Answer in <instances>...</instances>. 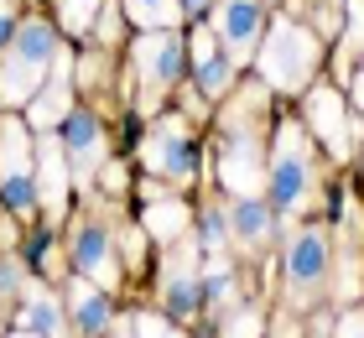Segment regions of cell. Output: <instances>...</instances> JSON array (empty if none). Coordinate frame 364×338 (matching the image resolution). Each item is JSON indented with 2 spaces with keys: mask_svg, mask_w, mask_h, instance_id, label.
<instances>
[{
  "mask_svg": "<svg viewBox=\"0 0 364 338\" xmlns=\"http://www.w3.org/2000/svg\"><path fill=\"white\" fill-rule=\"evenodd\" d=\"M167 307L177 317H193L198 307H203V276H193L188 260H172L167 265Z\"/></svg>",
  "mask_w": 364,
  "mask_h": 338,
  "instance_id": "cell-17",
  "label": "cell"
},
{
  "mask_svg": "<svg viewBox=\"0 0 364 338\" xmlns=\"http://www.w3.org/2000/svg\"><path fill=\"white\" fill-rule=\"evenodd\" d=\"M125 11L136 16V21H141L146 31L172 26V21H177V0H125Z\"/></svg>",
  "mask_w": 364,
  "mask_h": 338,
  "instance_id": "cell-21",
  "label": "cell"
},
{
  "mask_svg": "<svg viewBox=\"0 0 364 338\" xmlns=\"http://www.w3.org/2000/svg\"><path fill=\"white\" fill-rule=\"evenodd\" d=\"M260 68H266V78L276 89H302L312 78V68H318V37L302 31L296 21H276L266 53H260Z\"/></svg>",
  "mask_w": 364,
  "mask_h": 338,
  "instance_id": "cell-2",
  "label": "cell"
},
{
  "mask_svg": "<svg viewBox=\"0 0 364 338\" xmlns=\"http://www.w3.org/2000/svg\"><path fill=\"white\" fill-rule=\"evenodd\" d=\"M354 94H359V99H364V68H359V78H354Z\"/></svg>",
  "mask_w": 364,
  "mask_h": 338,
  "instance_id": "cell-31",
  "label": "cell"
},
{
  "mask_svg": "<svg viewBox=\"0 0 364 338\" xmlns=\"http://www.w3.org/2000/svg\"><path fill=\"white\" fill-rule=\"evenodd\" d=\"M229 83H235V63H229V58H219V53L198 58V89H203V94H224Z\"/></svg>",
  "mask_w": 364,
  "mask_h": 338,
  "instance_id": "cell-20",
  "label": "cell"
},
{
  "mask_svg": "<svg viewBox=\"0 0 364 338\" xmlns=\"http://www.w3.org/2000/svg\"><path fill=\"white\" fill-rule=\"evenodd\" d=\"M16 338H37V333H26V328H21V333H16Z\"/></svg>",
  "mask_w": 364,
  "mask_h": 338,
  "instance_id": "cell-32",
  "label": "cell"
},
{
  "mask_svg": "<svg viewBox=\"0 0 364 338\" xmlns=\"http://www.w3.org/2000/svg\"><path fill=\"white\" fill-rule=\"evenodd\" d=\"M182 224H188V208H182V203H151V208H146V229H151L156 240H177Z\"/></svg>",
  "mask_w": 364,
  "mask_h": 338,
  "instance_id": "cell-19",
  "label": "cell"
},
{
  "mask_svg": "<svg viewBox=\"0 0 364 338\" xmlns=\"http://www.w3.org/2000/svg\"><path fill=\"white\" fill-rule=\"evenodd\" d=\"M58 58V42H53V26L47 21H16L11 42H6V63H0V99L6 105H31L37 89L47 83V68Z\"/></svg>",
  "mask_w": 364,
  "mask_h": 338,
  "instance_id": "cell-1",
  "label": "cell"
},
{
  "mask_svg": "<svg viewBox=\"0 0 364 338\" xmlns=\"http://www.w3.org/2000/svg\"><path fill=\"white\" fill-rule=\"evenodd\" d=\"M146 167L167 177H193V141L182 120H156L146 135Z\"/></svg>",
  "mask_w": 364,
  "mask_h": 338,
  "instance_id": "cell-7",
  "label": "cell"
},
{
  "mask_svg": "<svg viewBox=\"0 0 364 338\" xmlns=\"http://www.w3.org/2000/svg\"><path fill=\"white\" fill-rule=\"evenodd\" d=\"M68 302H73V317H78V333H84V338H105L109 333V297H99L94 286L73 281Z\"/></svg>",
  "mask_w": 364,
  "mask_h": 338,
  "instance_id": "cell-16",
  "label": "cell"
},
{
  "mask_svg": "<svg viewBox=\"0 0 364 338\" xmlns=\"http://www.w3.org/2000/svg\"><path fill=\"white\" fill-rule=\"evenodd\" d=\"M63 157H68V167L78 177H89L94 167H105V130H99V120L94 115H84V110H68L63 115Z\"/></svg>",
  "mask_w": 364,
  "mask_h": 338,
  "instance_id": "cell-8",
  "label": "cell"
},
{
  "mask_svg": "<svg viewBox=\"0 0 364 338\" xmlns=\"http://www.w3.org/2000/svg\"><path fill=\"white\" fill-rule=\"evenodd\" d=\"M307 120H312V130L323 135V146L333 151V157H349V151H354V135H349V115H343V99L328 89V83H318V89L307 94Z\"/></svg>",
  "mask_w": 364,
  "mask_h": 338,
  "instance_id": "cell-10",
  "label": "cell"
},
{
  "mask_svg": "<svg viewBox=\"0 0 364 338\" xmlns=\"http://www.w3.org/2000/svg\"><path fill=\"white\" fill-rule=\"evenodd\" d=\"M203 297H208V302H229V297H235V270H229L219 255H213L208 276H203Z\"/></svg>",
  "mask_w": 364,
  "mask_h": 338,
  "instance_id": "cell-22",
  "label": "cell"
},
{
  "mask_svg": "<svg viewBox=\"0 0 364 338\" xmlns=\"http://www.w3.org/2000/svg\"><path fill=\"white\" fill-rule=\"evenodd\" d=\"M11 31H16V6H11V0H0V53H6Z\"/></svg>",
  "mask_w": 364,
  "mask_h": 338,
  "instance_id": "cell-27",
  "label": "cell"
},
{
  "mask_svg": "<svg viewBox=\"0 0 364 338\" xmlns=\"http://www.w3.org/2000/svg\"><path fill=\"white\" fill-rule=\"evenodd\" d=\"M136 63H141L146 89L161 94V89H172L177 73H182V42L172 37L167 26H156V31H146V37L136 42Z\"/></svg>",
  "mask_w": 364,
  "mask_h": 338,
  "instance_id": "cell-6",
  "label": "cell"
},
{
  "mask_svg": "<svg viewBox=\"0 0 364 338\" xmlns=\"http://www.w3.org/2000/svg\"><path fill=\"white\" fill-rule=\"evenodd\" d=\"M198 250H203V255H219V250H224V218L213 208L198 218Z\"/></svg>",
  "mask_w": 364,
  "mask_h": 338,
  "instance_id": "cell-23",
  "label": "cell"
},
{
  "mask_svg": "<svg viewBox=\"0 0 364 338\" xmlns=\"http://www.w3.org/2000/svg\"><path fill=\"white\" fill-rule=\"evenodd\" d=\"M37 177H42V203L47 208H63L68 203V157H63V141L58 135H42V146H37Z\"/></svg>",
  "mask_w": 364,
  "mask_h": 338,
  "instance_id": "cell-13",
  "label": "cell"
},
{
  "mask_svg": "<svg viewBox=\"0 0 364 338\" xmlns=\"http://www.w3.org/2000/svg\"><path fill=\"white\" fill-rule=\"evenodd\" d=\"M338 338H364V317H359V312L343 317V323H338Z\"/></svg>",
  "mask_w": 364,
  "mask_h": 338,
  "instance_id": "cell-29",
  "label": "cell"
},
{
  "mask_svg": "<svg viewBox=\"0 0 364 338\" xmlns=\"http://www.w3.org/2000/svg\"><path fill=\"white\" fill-rule=\"evenodd\" d=\"M219 42L229 63H245L260 42V0H219Z\"/></svg>",
  "mask_w": 364,
  "mask_h": 338,
  "instance_id": "cell-9",
  "label": "cell"
},
{
  "mask_svg": "<svg viewBox=\"0 0 364 338\" xmlns=\"http://www.w3.org/2000/svg\"><path fill=\"white\" fill-rule=\"evenodd\" d=\"M21 328L37 333V338H63V307L53 292H42V286H26L21 297Z\"/></svg>",
  "mask_w": 364,
  "mask_h": 338,
  "instance_id": "cell-15",
  "label": "cell"
},
{
  "mask_svg": "<svg viewBox=\"0 0 364 338\" xmlns=\"http://www.w3.org/2000/svg\"><path fill=\"white\" fill-rule=\"evenodd\" d=\"M229 224H235V234L245 245H266L276 234V213L266 208V203H255V198H240L235 213H229Z\"/></svg>",
  "mask_w": 364,
  "mask_h": 338,
  "instance_id": "cell-18",
  "label": "cell"
},
{
  "mask_svg": "<svg viewBox=\"0 0 364 338\" xmlns=\"http://www.w3.org/2000/svg\"><path fill=\"white\" fill-rule=\"evenodd\" d=\"M182 11H193V16H198V11H208V0H182Z\"/></svg>",
  "mask_w": 364,
  "mask_h": 338,
  "instance_id": "cell-30",
  "label": "cell"
},
{
  "mask_svg": "<svg viewBox=\"0 0 364 338\" xmlns=\"http://www.w3.org/2000/svg\"><path fill=\"white\" fill-rule=\"evenodd\" d=\"M255 328H260V317L255 312H240V323H229V338H255Z\"/></svg>",
  "mask_w": 364,
  "mask_h": 338,
  "instance_id": "cell-28",
  "label": "cell"
},
{
  "mask_svg": "<svg viewBox=\"0 0 364 338\" xmlns=\"http://www.w3.org/2000/svg\"><path fill=\"white\" fill-rule=\"evenodd\" d=\"M359 105H364V99H359Z\"/></svg>",
  "mask_w": 364,
  "mask_h": 338,
  "instance_id": "cell-33",
  "label": "cell"
},
{
  "mask_svg": "<svg viewBox=\"0 0 364 338\" xmlns=\"http://www.w3.org/2000/svg\"><path fill=\"white\" fill-rule=\"evenodd\" d=\"M0 198L21 218L37 208V167H31L21 120H0Z\"/></svg>",
  "mask_w": 364,
  "mask_h": 338,
  "instance_id": "cell-3",
  "label": "cell"
},
{
  "mask_svg": "<svg viewBox=\"0 0 364 338\" xmlns=\"http://www.w3.org/2000/svg\"><path fill=\"white\" fill-rule=\"evenodd\" d=\"M130 328H136V338H182L172 323H161V317H151V312H141Z\"/></svg>",
  "mask_w": 364,
  "mask_h": 338,
  "instance_id": "cell-25",
  "label": "cell"
},
{
  "mask_svg": "<svg viewBox=\"0 0 364 338\" xmlns=\"http://www.w3.org/2000/svg\"><path fill=\"white\" fill-rule=\"evenodd\" d=\"M16 286H21V265H16V260H6V265H0V302H6V297H16Z\"/></svg>",
  "mask_w": 364,
  "mask_h": 338,
  "instance_id": "cell-26",
  "label": "cell"
},
{
  "mask_svg": "<svg viewBox=\"0 0 364 338\" xmlns=\"http://www.w3.org/2000/svg\"><path fill=\"white\" fill-rule=\"evenodd\" d=\"M219 167H224V188L229 193H240V198H250L255 188H260V172H255V135L250 130H235V135H224V157H219Z\"/></svg>",
  "mask_w": 364,
  "mask_h": 338,
  "instance_id": "cell-11",
  "label": "cell"
},
{
  "mask_svg": "<svg viewBox=\"0 0 364 338\" xmlns=\"http://www.w3.org/2000/svg\"><path fill=\"white\" fill-rule=\"evenodd\" d=\"M94 6H99V0H58V16H63V26H68V31H89Z\"/></svg>",
  "mask_w": 364,
  "mask_h": 338,
  "instance_id": "cell-24",
  "label": "cell"
},
{
  "mask_svg": "<svg viewBox=\"0 0 364 338\" xmlns=\"http://www.w3.org/2000/svg\"><path fill=\"white\" fill-rule=\"evenodd\" d=\"M271 198H276V208H302L307 193H312V157H307V141L296 135L291 125L276 135V157H271Z\"/></svg>",
  "mask_w": 364,
  "mask_h": 338,
  "instance_id": "cell-4",
  "label": "cell"
},
{
  "mask_svg": "<svg viewBox=\"0 0 364 338\" xmlns=\"http://www.w3.org/2000/svg\"><path fill=\"white\" fill-rule=\"evenodd\" d=\"M53 68H58V73L42 83V99L26 105L31 125H63V115H68V58H53Z\"/></svg>",
  "mask_w": 364,
  "mask_h": 338,
  "instance_id": "cell-14",
  "label": "cell"
},
{
  "mask_svg": "<svg viewBox=\"0 0 364 338\" xmlns=\"http://www.w3.org/2000/svg\"><path fill=\"white\" fill-rule=\"evenodd\" d=\"M323 281H328V240H323V229H307L287 250V286L296 302H312L323 292Z\"/></svg>",
  "mask_w": 364,
  "mask_h": 338,
  "instance_id": "cell-5",
  "label": "cell"
},
{
  "mask_svg": "<svg viewBox=\"0 0 364 338\" xmlns=\"http://www.w3.org/2000/svg\"><path fill=\"white\" fill-rule=\"evenodd\" d=\"M73 265L84 270L89 281H99V286H114V255H109V234L105 229H94V224H84L73 234Z\"/></svg>",
  "mask_w": 364,
  "mask_h": 338,
  "instance_id": "cell-12",
  "label": "cell"
}]
</instances>
